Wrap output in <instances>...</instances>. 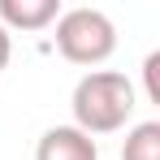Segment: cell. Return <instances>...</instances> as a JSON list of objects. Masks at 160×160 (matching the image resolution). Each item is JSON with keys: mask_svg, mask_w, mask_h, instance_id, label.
<instances>
[{"mask_svg": "<svg viewBox=\"0 0 160 160\" xmlns=\"http://www.w3.org/2000/svg\"><path fill=\"white\" fill-rule=\"evenodd\" d=\"M69 108H74V130H82L87 138L91 134H112L134 112V87L117 69H91L74 87V104Z\"/></svg>", "mask_w": 160, "mask_h": 160, "instance_id": "obj_1", "label": "cell"}, {"mask_svg": "<svg viewBox=\"0 0 160 160\" xmlns=\"http://www.w3.org/2000/svg\"><path fill=\"white\" fill-rule=\"evenodd\" d=\"M56 48L74 65H100L117 52V26L100 9H69L56 18Z\"/></svg>", "mask_w": 160, "mask_h": 160, "instance_id": "obj_2", "label": "cell"}, {"mask_svg": "<svg viewBox=\"0 0 160 160\" xmlns=\"http://www.w3.org/2000/svg\"><path fill=\"white\" fill-rule=\"evenodd\" d=\"M35 160H100L95 152V138H87L74 126H52V130L39 138Z\"/></svg>", "mask_w": 160, "mask_h": 160, "instance_id": "obj_3", "label": "cell"}, {"mask_svg": "<svg viewBox=\"0 0 160 160\" xmlns=\"http://www.w3.org/2000/svg\"><path fill=\"white\" fill-rule=\"evenodd\" d=\"M61 18V0H0V26L9 30H43Z\"/></svg>", "mask_w": 160, "mask_h": 160, "instance_id": "obj_4", "label": "cell"}, {"mask_svg": "<svg viewBox=\"0 0 160 160\" xmlns=\"http://www.w3.org/2000/svg\"><path fill=\"white\" fill-rule=\"evenodd\" d=\"M121 160H160V121H138L126 134Z\"/></svg>", "mask_w": 160, "mask_h": 160, "instance_id": "obj_5", "label": "cell"}, {"mask_svg": "<svg viewBox=\"0 0 160 160\" xmlns=\"http://www.w3.org/2000/svg\"><path fill=\"white\" fill-rule=\"evenodd\" d=\"M156 69H160V52H152L143 61V74H147V95H152V104H160V82H156Z\"/></svg>", "mask_w": 160, "mask_h": 160, "instance_id": "obj_6", "label": "cell"}, {"mask_svg": "<svg viewBox=\"0 0 160 160\" xmlns=\"http://www.w3.org/2000/svg\"><path fill=\"white\" fill-rule=\"evenodd\" d=\"M9 56H13V39H9V30L0 26V69L9 65Z\"/></svg>", "mask_w": 160, "mask_h": 160, "instance_id": "obj_7", "label": "cell"}]
</instances>
